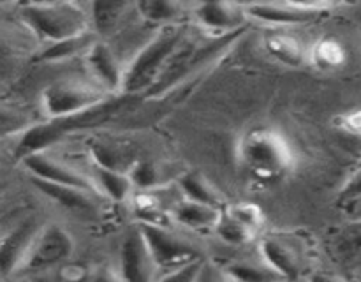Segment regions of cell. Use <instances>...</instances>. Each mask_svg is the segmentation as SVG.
Returning a JSON list of instances; mask_svg holds the SVG:
<instances>
[{"instance_id":"6da1fadb","label":"cell","mask_w":361,"mask_h":282,"mask_svg":"<svg viewBox=\"0 0 361 282\" xmlns=\"http://www.w3.org/2000/svg\"><path fill=\"white\" fill-rule=\"evenodd\" d=\"M130 99H133V95H111L104 102L83 113L62 116V118L46 120L42 123H34L23 134L18 136V143L13 150L14 157L21 161V159L28 157L32 154L48 152L49 147L62 141L66 136L108 122V120H111L113 116H116L122 109L129 106Z\"/></svg>"},{"instance_id":"7a4b0ae2","label":"cell","mask_w":361,"mask_h":282,"mask_svg":"<svg viewBox=\"0 0 361 282\" xmlns=\"http://www.w3.org/2000/svg\"><path fill=\"white\" fill-rule=\"evenodd\" d=\"M18 18L41 46L55 44L92 32L88 4L67 0L27 2L20 6Z\"/></svg>"},{"instance_id":"3957f363","label":"cell","mask_w":361,"mask_h":282,"mask_svg":"<svg viewBox=\"0 0 361 282\" xmlns=\"http://www.w3.org/2000/svg\"><path fill=\"white\" fill-rule=\"evenodd\" d=\"M243 32L245 30L228 35H219V37H208L207 35L204 39L192 37L189 32L182 44L178 46V49L175 51V55L168 62L166 69L162 70L157 81L145 92V95L147 97H162L169 90L178 87L180 83L192 78L196 73L204 70L210 63L221 59L242 37Z\"/></svg>"},{"instance_id":"277c9868","label":"cell","mask_w":361,"mask_h":282,"mask_svg":"<svg viewBox=\"0 0 361 282\" xmlns=\"http://www.w3.org/2000/svg\"><path fill=\"white\" fill-rule=\"evenodd\" d=\"M189 32L190 28L183 21L159 27L126 66L120 94H145L157 81Z\"/></svg>"},{"instance_id":"5b68a950","label":"cell","mask_w":361,"mask_h":282,"mask_svg":"<svg viewBox=\"0 0 361 282\" xmlns=\"http://www.w3.org/2000/svg\"><path fill=\"white\" fill-rule=\"evenodd\" d=\"M240 159L252 175L275 178L291 168L293 150L281 133L270 127H257L243 136Z\"/></svg>"},{"instance_id":"8992f818","label":"cell","mask_w":361,"mask_h":282,"mask_svg":"<svg viewBox=\"0 0 361 282\" xmlns=\"http://www.w3.org/2000/svg\"><path fill=\"white\" fill-rule=\"evenodd\" d=\"M109 97L111 95L88 76H69L53 81L42 90L41 109L46 120L62 118L87 111Z\"/></svg>"},{"instance_id":"52a82bcc","label":"cell","mask_w":361,"mask_h":282,"mask_svg":"<svg viewBox=\"0 0 361 282\" xmlns=\"http://www.w3.org/2000/svg\"><path fill=\"white\" fill-rule=\"evenodd\" d=\"M137 226L147 240L148 249H150L159 271L164 270L166 274V271L204 259L203 250L200 249L197 243L176 233L169 226L145 224V222H137Z\"/></svg>"},{"instance_id":"ba28073f","label":"cell","mask_w":361,"mask_h":282,"mask_svg":"<svg viewBox=\"0 0 361 282\" xmlns=\"http://www.w3.org/2000/svg\"><path fill=\"white\" fill-rule=\"evenodd\" d=\"M74 252V236L56 222H44L21 271L41 274L66 263Z\"/></svg>"},{"instance_id":"9c48e42d","label":"cell","mask_w":361,"mask_h":282,"mask_svg":"<svg viewBox=\"0 0 361 282\" xmlns=\"http://www.w3.org/2000/svg\"><path fill=\"white\" fill-rule=\"evenodd\" d=\"M334 7L331 2H252L243 4V9L249 20L275 28L296 27L309 23L316 18L330 13Z\"/></svg>"},{"instance_id":"30bf717a","label":"cell","mask_w":361,"mask_h":282,"mask_svg":"<svg viewBox=\"0 0 361 282\" xmlns=\"http://www.w3.org/2000/svg\"><path fill=\"white\" fill-rule=\"evenodd\" d=\"M42 224L44 222L32 215L0 236V277L9 278L20 274Z\"/></svg>"},{"instance_id":"8fae6325","label":"cell","mask_w":361,"mask_h":282,"mask_svg":"<svg viewBox=\"0 0 361 282\" xmlns=\"http://www.w3.org/2000/svg\"><path fill=\"white\" fill-rule=\"evenodd\" d=\"M118 274L123 282H155L159 270L140 226H133L120 243Z\"/></svg>"},{"instance_id":"7c38bea8","label":"cell","mask_w":361,"mask_h":282,"mask_svg":"<svg viewBox=\"0 0 361 282\" xmlns=\"http://www.w3.org/2000/svg\"><path fill=\"white\" fill-rule=\"evenodd\" d=\"M190 14H192L194 23L208 37H219V35L245 30V23L249 20L243 4L226 2V0L194 4Z\"/></svg>"},{"instance_id":"4fadbf2b","label":"cell","mask_w":361,"mask_h":282,"mask_svg":"<svg viewBox=\"0 0 361 282\" xmlns=\"http://www.w3.org/2000/svg\"><path fill=\"white\" fill-rule=\"evenodd\" d=\"M85 67L90 80H94L106 94L120 95L123 83V70L126 63H122L115 49L108 41H97L87 49L83 55Z\"/></svg>"},{"instance_id":"5bb4252c","label":"cell","mask_w":361,"mask_h":282,"mask_svg":"<svg viewBox=\"0 0 361 282\" xmlns=\"http://www.w3.org/2000/svg\"><path fill=\"white\" fill-rule=\"evenodd\" d=\"M21 164L27 169L28 175L35 180L56 183V185L76 187V189H83L88 190V192L99 194L92 178H88L87 175L74 169L73 166L66 164L60 159L49 155L48 152H39V154L28 155V157L21 159Z\"/></svg>"},{"instance_id":"9a60e30c","label":"cell","mask_w":361,"mask_h":282,"mask_svg":"<svg viewBox=\"0 0 361 282\" xmlns=\"http://www.w3.org/2000/svg\"><path fill=\"white\" fill-rule=\"evenodd\" d=\"M261 259L286 282L298 281L302 274V254L296 247L281 238H267L261 242Z\"/></svg>"},{"instance_id":"2e32d148","label":"cell","mask_w":361,"mask_h":282,"mask_svg":"<svg viewBox=\"0 0 361 282\" xmlns=\"http://www.w3.org/2000/svg\"><path fill=\"white\" fill-rule=\"evenodd\" d=\"M34 187L48 197L51 203L59 204L60 208L73 212L78 215H92L97 212V203H95V194L88 192V190L76 189V187H67V185H56V183L42 182V180H35Z\"/></svg>"},{"instance_id":"e0dca14e","label":"cell","mask_w":361,"mask_h":282,"mask_svg":"<svg viewBox=\"0 0 361 282\" xmlns=\"http://www.w3.org/2000/svg\"><path fill=\"white\" fill-rule=\"evenodd\" d=\"M133 4L129 2H101L88 4V16H90V30L97 39L104 41L106 37L120 30L123 18L129 13Z\"/></svg>"},{"instance_id":"ac0fdd59","label":"cell","mask_w":361,"mask_h":282,"mask_svg":"<svg viewBox=\"0 0 361 282\" xmlns=\"http://www.w3.org/2000/svg\"><path fill=\"white\" fill-rule=\"evenodd\" d=\"M221 208L182 200L175 204V208L169 214H171L173 221L182 224L183 228L194 229V231H207V229L214 231L215 224H217L219 217H221Z\"/></svg>"},{"instance_id":"d6986e66","label":"cell","mask_w":361,"mask_h":282,"mask_svg":"<svg viewBox=\"0 0 361 282\" xmlns=\"http://www.w3.org/2000/svg\"><path fill=\"white\" fill-rule=\"evenodd\" d=\"M92 182L99 194L109 197L115 203H123L130 197L134 190V183L129 173L118 171V169L102 168V166H92Z\"/></svg>"},{"instance_id":"ffe728a7","label":"cell","mask_w":361,"mask_h":282,"mask_svg":"<svg viewBox=\"0 0 361 282\" xmlns=\"http://www.w3.org/2000/svg\"><path fill=\"white\" fill-rule=\"evenodd\" d=\"M180 190L183 194V200L194 201V203L208 204V207L221 208L222 207V194L203 173L189 171L180 178Z\"/></svg>"},{"instance_id":"44dd1931","label":"cell","mask_w":361,"mask_h":282,"mask_svg":"<svg viewBox=\"0 0 361 282\" xmlns=\"http://www.w3.org/2000/svg\"><path fill=\"white\" fill-rule=\"evenodd\" d=\"M134 9L147 23L157 25V27L180 23L182 16L187 13L185 4L175 2V0H143V2L134 4Z\"/></svg>"},{"instance_id":"7402d4cb","label":"cell","mask_w":361,"mask_h":282,"mask_svg":"<svg viewBox=\"0 0 361 282\" xmlns=\"http://www.w3.org/2000/svg\"><path fill=\"white\" fill-rule=\"evenodd\" d=\"M97 41L94 34H85L80 37L67 39V41L55 42V44L42 46L41 51L37 53L39 62L46 63H60L66 62V60H73L76 56H83L87 53V49L90 48L94 42Z\"/></svg>"},{"instance_id":"603a6c76","label":"cell","mask_w":361,"mask_h":282,"mask_svg":"<svg viewBox=\"0 0 361 282\" xmlns=\"http://www.w3.org/2000/svg\"><path fill=\"white\" fill-rule=\"evenodd\" d=\"M233 282H286L277 271L261 261H235L224 268Z\"/></svg>"},{"instance_id":"cb8c5ba5","label":"cell","mask_w":361,"mask_h":282,"mask_svg":"<svg viewBox=\"0 0 361 282\" xmlns=\"http://www.w3.org/2000/svg\"><path fill=\"white\" fill-rule=\"evenodd\" d=\"M267 48L275 59L284 62L286 66L298 67L305 62V49L300 44V41L293 35L279 32L267 39Z\"/></svg>"},{"instance_id":"d4e9b609","label":"cell","mask_w":361,"mask_h":282,"mask_svg":"<svg viewBox=\"0 0 361 282\" xmlns=\"http://www.w3.org/2000/svg\"><path fill=\"white\" fill-rule=\"evenodd\" d=\"M214 231L222 242L229 243V245H236V247L252 242L254 233H256L254 229H250L249 226L242 224L238 219L233 217L228 210L221 212V217H219Z\"/></svg>"},{"instance_id":"484cf974","label":"cell","mask_w":361,"mask_h":282,"mask_svg":"<svg viewBox=\"0 0 361 282\" xmlns=\"http://www.w3.org/2000/svg\"><path fill=\"white\" fill-rule=\"evenodd\" d=\"M310 60L321 70H335L345 62V51L335 39H323L310 51Z\"/></svg>"},{"instance_id":"4316f807","label":"cell","mask_w":361,"mask_h":282,"mask_svg":"<svg viewBox=\"0 0 361 282\" xmlns=\"http://www.w3.org/2000/svg\"><path fill=\"white\" fill-rule=\"evenodd\" d=\"M129 176L134 183V189H154V187L161 185L162 178V169L159 168L155 162L152 161H136L129 168Z\"/></svg>"},{"instance_id":"83f0119b","label":"cell","mask_w":361,"mask_h":282,"mask_svg":"<svg viewBox=\"0 0 361 282\" xmlns=\"http://www.w3.org/2000/svg\"><path fill=\"white\" fill-rule=\"evenodd\" d=\"M32 125L34 122L27 113L13 108H0V140L20 136Z\"/></svg>"},{"instance_id":"f1b7e54d","label":"cell","mask_w":361,"mask_h":282,"mask_svg":"<svg viewBox=\"0 0 361 282\" xmlns=\"http://www.w3.org/2000/svg\"><path fill=\"white\" fill-rule=\"evenodd\" d=\"M20 56L21 53L18 46L0 32V80L16 73L18 66H20Z\"/></svg>"},{"instance_id":"f546056e","label":"cell","mask_w":361,"mask_h":282,"mask_svg":"<svg viewBox=\"0 0 361 282\" xmlns=\"http://www.w3.org/2000/svg\"><path fill=\"white\" fill-rule=\"evenodd\" d=\"M338 249L345 254L361 252V221H349L337 238Z\"/></svg>"},{"instance_id":"4dcf8cb0","label":"cell","mask_w":361,"mask_h":282,"mask_svg":"<svg viewBox=\"0 0 361 282\" xmlns=\"http://www.w3.org/2000/svg\"><path fill=\"white\" fill-rule=\"evenodd\" d=\"M228 212L233 215V217L238 219L242 224L249 226L250 229H254V231L263 224V214H261L259 208L254 207V204H247V203L236 204V207L229 208Z\"/></svg>"},{"instance_id":"1f68e13d","label":"cell","mask_w":361,"mask_h":282,"mask_svg":"<svg viewBox=\"0 0 361 282\" xmlns=\"http://www.w3.org/2000/svg\"><path fill=\"white\" fill-rule=\"evenodd\" d=\"M204 259H207V257H204ZM204 259L185 264V266L176 268V270L166 271V274H162L161 277H157V281L155 282H196L197 274H200V268Z\"/></svg>"},{"instance_id":"d6a6232c","label":"cell","mask_w":361,"mask_h":282,"mask_svg":"<svg viewBox=\"0 0 361 282\" xmlns=\"http://www.w3.org/2000/svg\"><path fill=\"white\" fill-rule=\"evenodd\" d=\"M360 197H361V168L356 169V171L345 180L341 192H338V203L344 207V204L360 200Z\"/></svg>"},{"instance_id":"836d02e7","label":"cell","mask_w":361,"mask_h":282,"mask_svg":"<svg viewBox=\"0 0 361 282\" xmlns=\"http://www.w3.org/2000/svg\"><path fill=\"white\" fill-rule=\"evenodd\" d=\"M71 282H123L118 271L108 270V268H94L87 270L74 277Z\"/></svg>"},{"instance_id":"e575fe53","label":"cell","mask_w":361,"mask_h":282,"mask_svg":"<svg viewBox=\"0 0 361 282\" xmlns=\"http://www.w3.org/2000/svg\"><path fill=\"white\" fill-rule=\"evenodd\" d=\"M196 282H231V278L226 275L224 268L212 263V261L204 259L200 268V274H197Z\"/></svg>"},{"instance_id":"d590c367","label":"cell","mask_w":361,"mask_h":282,"mask_svg":"<svg viewBox=\"0 0 361 282\" xmlns=\"http://www.w3.org/2000/svg\"><path fill=\"white\" fill-rule=\"evenodd\" d=\"M307 282H355L348 277H342L337 274H328V271H314L309 275Z\"/></svg>"},{"instance_id":"8d00e7d4","label":"cell","mask_w":361,"mask_h":282,"mask_svg":"<svg viewBox=\"0 0 361 282\" xmlns=\"http://www.w3.org/2000/svg\"><path fill=\"white\" fill-rule=\"evenodd\" d=\"M342 208H344L345 214H348L349 221H361V197L360 200L344 204Z\"/></svg>"},{"instance_id":"74e56055","label":"cell","mask_w":361,"mask_h":282,"mask_svg":"<svg viewBox=\"0 0 361 282\" xmlns=\"http://www.w3.org/2000/svg\"><path fill=\"white\" fill-rule=\"evenodd\" d=\"M344 123H345V127H348L349 130H355V133H361V111L351 113V115L345 116Z\"/></svg>"},{"instance_id":"f35d334b","label":"cell","mask_w":361,"mask_h":282,"mask_svg":"<svg viewBox=\"0 0 361 282\" xmlns=\"http://www.w3.org/2000/svg\"><path fill=\"white\" fill-rule=\"evenodd\" d=\"M4 192H6V185H4V183L0 182V197L4 196Z\"/></svg>"},{"instance_id":"ab89813d","label":"cell","mask_w":361,"mask_h":282,"mask_svg":"<svg viewBox=\"0 0 361 282\" xmlns=\"http://www.w3.org/2000/svg\"><path fill=\"white\" fill-rule=\"evenodd\" d=\"M4 161H6V155H4L2 148H0V164H4Z\"/></svg>"},{"instance_id":"60d3db41","label":"cell","mask_w":361,"mask_h":282,"mask_svg":"<svg viewBox=\"0 0 361 282\" xmlns=\"http://www.w3.org/2000/svg\"><path fill=\"white\" fill-rule=\"evenodd\" d=\"M14 282H28V281H23V278H20V281H14Z\"/></svg>"},{"instance_id":"b9f144b4","label":"cell","mask_w":361,"mask_h":282,"mask_svg":"<svg viewBox=\"0 0 361 282\" xmlns=\"http://www.w3.org/2000/svg\"><path fill=\"white\" fill-rule=\"evenodd\" d=\"M291 282H298V281H291Z\"/></svg>"},{"instance_id":"7bdbcfd3","label":"cell","mask_w":361,"mask_h":282,"mask_svg":"<svg viewBox=\"0 0 361 282\" xmlns=\"http://www.w3.org/2000/svg\"><path fill=\"white\" fill-rule=\"evenodd\" d=\"M360 168H361V162H360Z\"/></svg>"}]
</instances>
